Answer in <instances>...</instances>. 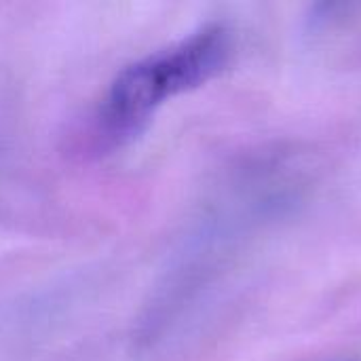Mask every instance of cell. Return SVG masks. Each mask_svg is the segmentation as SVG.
<instances>
[{"label": "cell", "mask_w": 361, "mask_h": 361, "mask_svg": "<svg viewBox=\"0 0 361 361\" xmlns=\"http://www.w3.org/2000/svg\"><path fill=\"white\" fill-rule=\"evenodd\" d=\"M231 53V32L214 23L123 68L93 116L95 146L112 148L131 140L167 99L218 76L228 66Z\"/></svg>", "instance_id": "cell-1"}]
</instances>
